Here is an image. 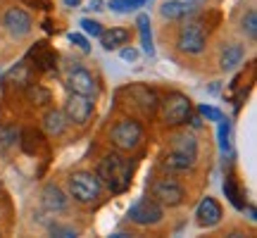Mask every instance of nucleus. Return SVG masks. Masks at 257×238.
Wrapping results in <instances>:
<instances>
[{
	"label": "nucleus",
	"instance_id": "nucleus-1",
	"mask_svg": "<svg viewBox=\"0 0 257 238\" xmlns=\"http://www.w3.org/2000/svg\"><path fill=\"white\" fill-rule=\"evenodd\" d=\"M131 172L134 167L126 157L121 155H107L98 165V181H102L112 193H124L131 183Z\"/></svg>",
	"mask_w": 257,
	"mask_h": 238
},
{
	"label": "nucleus",
	"instance_id": "nucleus-2",
	"mask_svg": "<svg viewBox=\"0 0 257 238\" xmlns=\"http://www.w3.org/2000/svg\"><path fill=\"white\" fill-rule=\"evenodd\" d=\"M141 138H143V129L136 119H121L117 127L110 131V141L114 148H119L124 153L128 150H136L141 146Z\"/></svg>",
	"mask_w": 257,
	"mask_h": 238
},
{
	"label": "nucleus",
	"instance_id": "nucleus-3",
	"mask_svg": "<svg viewBox=\"0 0 257 238\" xmlns=\"http://www.w3.org/2000/svg\"><path fill=\"white\" fill-rule=\"evenodd\" d=\"M69 193L76 202H95L100 198V181H98V176L88 174V172L72 174L69 176Z\"/></svg>",
	"mask_w": 257,
	"mask_h": 238
},
{
	"label": "nucleus",
	"instance_id": "nucleus-4",
	"mask_svg": "<svg viewBox=\"0 0 257 238\" xmlns=\"http://www.w3.org/2000/svg\"><path fill=\"white\" fill-rule=\"evenodd\" d=\"M205 43H207V29L200 19H191L188 24L181 27L179 31V48L184 53H191V55H198L205 50Z\"/></svg>",
	"mask_w": 257,
	"mask_h": 238
},
{
	"label": "nucleus",
	"instance_id": "nucleus-5",
	"mask_svg": "<svg viewBox=\"0 0 257 238\" xmlns=\"http://www.w3.org/2000/svg\"><path fill=\"white\" fill-rule=\"evenodd\" d=\"M165 212H162V205L153 198H138L131 207H128V219L138 224V226H150V224H157L162 221Z\"/></svg>",
	"mask_w": 257,
	"mask_h": 238
},
{
	"label": "nucleus",
	"instance_id": "nucleus-6",
	"mask_svg": "<svg viewBox=\"0 0 257 238\" xmlns=\"http://www.w3.org/2000/svg\"><path fill=\"white\" fill-rule=\"evenodd\" d=\"M150 193H153V200H157L165 207H176V205H181L186 200V191L174 179H157L153 183Z\"/></svg>",
	"mask_w": 257,
	"mask_h": 238
},
{
	"label": "nucleus",
	"instance_id": "nucleus-7",
	"mask_svg": "<svg viewBox=\"0 0 257 238\" xmlns=\"http://www.w3.org/2000/svg\"><path fill=\"white\" fill-rule=\"evenodd\" d=\"M188 114H191V100L181 93H169L162 100V119L167 124H172V127L184 124Z\"/></svg>",
	"mask_w": 257,
	"mask_h": 238
},
{
	"label": "nucleus",
	"instance_id": "nucleus-8",
	"mask_svg": "<svg viewBox=\"0 0 257 238\" xmlns=\"http://www.w3.org/2000/svg\"><path fill=\"white\" fill-rule=\"evenodd\" d=\"M93 114V100L91 95H81V93H72L69 100L64 105V117L74 122V124H86Z\"/></svg>",
	"mask_w": 257,
	"mask_h": 238
},
{
	"label": "nucleus",
	"instance_id": "nucleus-9",
	"mask_svg": "<svg viewBox=\"0 0 257 238\" xmlns=\"http://www.w3.org/2000/svg\"><path fill=\"white\" fill-rule=\"evenodd\" d=\"M76 64V62H74ZM67 88L72 93H81V95H93L95 93V79L91 72H86L83 67H72L67 74Z\"/></svg>",
	"mask_w": 257,
	"mask_h": 238
},
{
	"label": "nucleus",
	"instance_id": "nucleus-10",
	"mask_svg": "<svg viewBox=\"0 0 257 238\" xmlns=\"http://www.w3.org/2000/svg\"><path fill=\"white\" fill-rule=\"evenodd\" d=\"M3 24L12 36H27L31 31V17L22 8H10L3 17Z\"/></svg>",
	"mask_w": 257,
	"mask_h": 238
},
{
	"label": "nucleus",
	"instance_id": "nucleus-11",
	"mask_svg": "<svg viewBox=\"0 0 257 238\" xmlns=\"http://www.w3.org/2000/svg\"><path fill=\"white\" fill-rule=\"evenodd\" d=\"M195 217H198V224H200V226H205V229L217 226V224L221 221V207H219V202L214 200V198H205V200L198 205Z\"/></svg>",
	"mask_w": 257,
	"mask_h": 238
},
{
	"label": "nucleus",
	"instance_id": "nucleus-12",
	"mask_svg": "<svg viewBox=\"0 0 257 238\" xmlns=\"http://www.w3.org/2000/svg\"><path fill=\"white\" fill-rule=\"evenodd\" d=\"M193 12H195L193 0H167L160 8V15L165 19H184V17H191Z\"/></svg>",
	"mask_w": 257,
	"mask_h": 238
},
{
	"label": "nucleus",
	"instance_id": "nucleus-13",
	"mask_svg": "<svg viewBox=\"0 0 257 238\" xmlns=\"http://www.w3.org/2000/svg\"><path fill=\"white\" fill-rule=\"evenodd\" d=\"M126 93L131 95L134 105L143 110V114H153V112H155V107H157V98H155V93L148 91L146 86H131V88H128Z\"/></svg>",
	"mask_w": 257,
	"mask_h": 238
},
{
	"label": "nucleus",
	"instance_id": "nucleus-14",
	"mask_svg": "<svg viewBox=\"0 0 257 238\" xmlns=\"http://www.w3.org/2000/svg\"><path fill=\"white\" fill-rule=\"evenodd\" d=\"M193 157L184 155V153H176V150H169L162 160V167H165L167 172H186V169H191L193 167Z\"/></svg>",
	"mask_w": 257,
	"mask_h": 238
},
{
	"label": "nucleus",
	"instance_id": "nucleus-15",
	"mask_svg": "<svg viewBox=\"0 0 257 238\" xmlns=\"http://www.w3.org/2000/svg\"><path fill=\"white\" fill-rule=\"evenodd\" d=\"M43 207L50 212H62L67 207V198H64V193L57 186H48L43 191Z\"/></svg>",
	"mask_w": 257,
	"mask_h": 238
},
{
	"label": "nucleus",
	"instance_id": "nucleus-16",
	"mask_svg": "<svg viewBox=\"0 0 257 238\" xmlns=\"http://www.w3.org/2000/svg\"><path fill=\"white\" fill-rule=\"evenodd\" d=\"M100 43H102V48L105 50H114V48H119V46H124L128 41V31L126 29H110V31H102L100 36Z\"/></svg>",
	"mask_w": 257,
	"mask_h": 238
},
{
	"label": "nucleus",
	"instance_id": "nucleus-17",
	"mask_svg": "<svg viewBox=\"0 0 257 238\" xmlns=\"http://www.w3.org/2000/svg\"><path fill=\"white\" fill-rule=\"evenodd\" d=\"M243 62V46H229L224 53H221V60H219V67L224 72H231V69H236L238 64Z\"/></svg>",
	"mask_w": 257,
	"mask_h": 238
},
{
	"label": "nucleus",
	"instance_id": "nucleus-18",
	"mask_svg": "<svg viewBox=\"0 0 257 238\" xmlns=\"http://www.w3.org/2000/svg\"><path fill=\"white\" fill-rule=\"evenodd\" d=\"M31 57L36 62L38 69H53L55 67V53L46 46V43H38L34 50H31Z\"/></svg>",
	"mask_w": 257,
	"mask_h": 238
},
{
	"label": "nucleus",
	"instance_id": "nucleus-19",
	"mask_svg": "<svg viewBox=\"0 0 257 238\" xmlns=\"http://www.w3.org/2000/svg\"><path fill=\"white\" fill-rule=\"evenodd\" d=\"M43 127H46V131L50 134V136H60V134L64 131V127H67V117H64V112L50 110L46 114V119H43Z\"/></svg>",
	"mask_w": 257,
	"mask_h": 238
},
{
	"label": "nucleus",
	"instance_id": "nucleus-20",
	"mask_svg": "<svg viewBox=\"0 0 257 238\" xmlns=\"http://www.w3.org/2000/svg\"><path fill=\"white\" fill-rule=\"evenodd\" d=\"M172 150H176V153H184V155L188 157H198V143H195V138L188 136V134H184V136H176L174 141H172Z\"/></svg>",
	"mask_w": 257,
	"mask_h": 238
},
{
	"label": "nucleus",
	"instance_id": "nucleus-21",
	"mask_svg": "<svg viewBox=\"0 0 257 238\" xmlns=\"http://www.w3.org/2000/svg\"><path fill=\"white\" fill-rule=\"evenodd\" d=\"M138 31H141V41H143V50L148 55L155 53L153 48V36H150V17L148 15H138Z\"/></svg>",
	"mask_w": 257,
	"mask_h": 238
},
{
	"label": "nucleus",
	"instance_id": "nucleus-22",
	"mask_svg": "<svg viewBox=\"0 0 257 238\" xmlns=\"http://www.w3.org/2000/svg\"><path fill=\"white\" fill-rule=\"evenodd\" d=\"M8 79H10V83H15V86H29V83H31V67H29L27 62L17 64V67L8 74Z\"/></svg>",
	"mask_w": 257,
	"mask_h": 238
},
{
	"label": "nucleus",
	"instance_id": "nucleus-23",
	"mask_svg": "<svg viewBox=\"0 0 257 238\" xmlns=\"http://www.w3.org/2000/svg\"><path fill=\"white\" fill-rule=\"evenodd\" d=\"M27 98H29V102H34V105H48V102H50V91H46V88L38 86V83H29Z\"/></svg>",
	"mask_w": 257,
	"mask_h": 238
},
{
	"label": "nucleus",
	"instance_id": "nucleus-24",
	"mask_svg": "<svg viewBox=\"0 0 257 238\" xmlns=\"http://www.w3.org/2000/svg\"><path fill=\"white\" fill-rule=\"evenodd\" d=\"M224 193H226V198L231 200L233 207H238V210L245 207V202H243V198H240V193H238V188H236L233 179H226V181H224Z\"/></svg>",
	"mask_w": 257,
	"mask_h": 238
},
{
	"label": "nucleus",
	"instance_id": "nucleus-25",
	"mask_svg": "<svg viewBox=\"0 0 257 238\" xmlns=\"http://www.w3.org/2000/svg\"><path fill=\"white\" fill-rule=\"evenodd\" d=\"M143 5V0H112L110 8L114 10V12H134V10H138Z\"/></svg>",
	"mask_w": 257,
	"mask_h": 238
},
{
	"label": "nucleus",
	"instance_id": "nucleus-26",
	"mask_svg": "<svg viewBox=\"0 0 257 238\" xmlns=\"http://www.w3.org/2000/svg\"><path fill=\"white\" fill-rule=\"evenodd\" d=\"M243 31H245L250 38L257 36V15H255V10H250L248 15L243 17Z\"/></svg>",
	"mask_w": 257,
	"mask_h": 238
},
{
	"label": "nucleus",
	"instance_id": "nucleus-27",
	"mask_svg": "<svg viewBox=\"0 0 257 238\" xmlns=\"http://www.w3.org/2000/svg\"><path fill=\"white\" fill-rule=\"evenodd\" d=\"M229 131H231L229 122H224V119H221V122H219V146H221V150H224V153L229 150Z\"/></svg>",
	"mask_w": 257,
	"mask_h": 238
},
{
	"label": "nucleus",
	"instance_id": "nucleus-28",
	"mask_svg": "<svg viewBox=\"0 0 257 238\" xmlns=\"http://www.w3.org/2000/svg\"><path fill=\"white\" fill-rule=\"evenodd\" d=\"M81 29L86 31V34H91L93 38H98L102 34V27L98 24V22H93V19H81Z\"/></svg>",
	"mask_w": 257,
	"mask_h": 238
},
{
	"label": "nucleus",
	"instance_id": "nucleus-29",
	"mask_svg": "<svg viewBox=\"0 0 257 238\" xmlns=\"http://www.w3.org/2000/svg\"><path fill=\"white\" fill-rule=\"evenodd\" d=\"M200 114L205 119H210V122H221V112L217 107H212V105H200Z\"/></svg>",
	"mask_w": 257,
	"mask_h": 238
},
{
	"label": "nucleus",
	"instance_id": "nucleus-30",
	"mask_svg": "<svg viewBox=\"0 0 257 238\" xmlns=\"http://www.w3.org/2000/svg\"><path fill=\"white\" fill-rule=\"evenodd\" d=\"M38 134H34V131H24V150L27 153H34V143L38 146Z\"/></svg>",
	"mask_w": 257,
	"mask_h": 238
},
{
	"label": "nucleus",
	"instance_id": "nucleus-31",
	"mask_svg": "<svg viewBox=\"0 0 257 238\" xmlns=\"http://www.w3.org/2000/svg\"><path fill=\"white\" fill-rule=\"evenodd\" d=\"M69 41H72V43H76V46L81 48L83 53H88V41H86L81 34H69Z\"/></svg>",
	"mask_w": 257,
	"mask_h": 238
},
{
	"label": "nucleus",
	"instance_id": "nucleus-32",
	"mask_svg": "<svg viewBox=\"0 0 257 238\" xmlns=\"http://www.w3.org/2000/svg\"><path fill=\"white\" fill-rule=\"evenodd\" d=\"M121 60H126V62H136L138 50L136 48H124V50H121Z\"/></svg>",
	"mask_w": 257,
	"mask_h": 238
},
{
	"label": "nucleus",
	"instance_id": "nucleus-33",
	"mask_svg": "<svg viewBox=\"0 0 257 238\" xmlns=\"http://www.w3.org/2000/svg\"><path fill=\"white\" fill-rule=\"evenodd\" d=\"M53 233H55V236H62V238H74L76 236V231L74 229H64V226H53Z\"/></svg>",
	"mask_w": 257,
	"mask_h": 238
},
{
	"label": "nucleus",
	"instance_id": "nucleus-34",
	"mask_svg": "<svg viewBox=\"0 0 257 238\" xmlns=\"http://www.w3.org/2000/svg\"><path fill=\"white\" fill-rule=\"evenodd\" d=\"M88 10H93V12H100V10H105V8H102V0H91V3H88Z\"/></svg>",
	"mask_w": 257,
	"mask_h": 238
},
{
	"label": "nucleus",
	"instance_id": "nucleus-35",
	"mask_svg": "<svg viewBox=\"0 0 257 238\" xmlns=\"http://www.w3.org/2000/svg\"><path fill=\"white\" fill-rule=\"evenodd\" d=\"M79 3H81V0H64L67 8H79Z\"/></svg>",
	"mask_w": 257,
	"mask_h": 238
},
{
	"label": "nucleus",
	"instance_id": "nucleus-36",
	"mask_svg": "<svg viewBox=\"0 0 257 238\" xmlns=\"http://www.w3.org/2000/svg\"><path fill=\"white\" fill-rule=\"evenodd\" d=\"M191 124H193V127H195V129H198V127H200V124H202V122H200V117H193V119H191Z\"/></svg>",
	"mask_w": 257,
	"mask_h": 238
}]
</instances>
